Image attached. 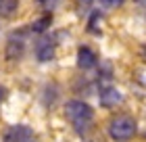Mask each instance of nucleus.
Returning a JSON list of instances; mask_svg holds the SVG:
<instances>
[{
  "instance_id": "nucleus-5",
  "label": "nucleus",
  "mask_w": 146,
  "mask_h": 142,
  "mask_svg": "<svg viewBox=\"0 0 146 142\" xmlns=\"http://www.w3.org/2000/svg\"><path fill=\"white\" fill-rule=\"evenodd\" d=\"M31 138V130L27 125H11L4 132L2 142H27Z\"/></svg>"
},
{
  "instance_id": "nucleus-3",
  "label": "nucleus",
  "mask_w": 146,
  "mask_h": 142,
  "mask_svg": "<svg viewBox=\"0 0 146 142\" xmlns=\"http://www.w3.org/2000/svg\"><path fill=\"white\" fill-rule=\"evenodd\" d=\"M6 59L9 61H17V59H21L23 57V52H25V36H23V31H13L9 40H6Z\"/></svg>"
},
{
  "instance_id": "nucleus-1",
  "label": "nucleus",
  "mask_w": 146,
  "mask_h": 142,
  "mask_svg": "<svg viewBox=\"0 0 146 142\" xmlns=\"http://www.w3.org/2000/svg\"><path fill=\"white\" fill-rule=\"evenodd\" d=\"M65 117L79 136H88L94 123V111L84 100H69L65 105Z\"/></svg>"
},
{
  "instance_id": "nucleus-14",
  "label": "nucleus",
  "mask_w": 146,
  "mask_h": 142,
  "mask_svg": "<svg viewBox=\"0 0 146 142\" xmlns=\"http://www.w3.org/2000/svg\"><path fill=\"white\" fill-rule=\"evenodd\" d=\"M142 50H144V52H142V57H144V59H146V46H144V48H142Z\"/></svg>"
},
{
  "instance_id": "nucleus-9",
  "label": "nucleus",
  "mask_w": 146,
  "mask_h": 142,
  "mask_svg": "<svg viewBox=\"0 0 146 142\" xmlns=\"http://www.w3.org/2000/svg\"><path fill=\"white\" fill-rule=\"evenodd\" d=\"M48 25H50V17L46 15V17H42V19H40V21H36L31 29H34L36 33H44L46 29H48Z\"/></svg>"
},
{
  "instance_id": "nucleus-11",
  "label": "nucleus",
  "mask_w": 146,
  "mask_h": 142,
  "mask_svg": "<svg viewBox=\"0 0 146 142\" xmlns=\"http://www.w3.org/2000/svg\"><path fill=\"white\" fill-rule=\"evenodd\" d=\"M42 2H44L46 9H54V6L58 4V0H42Z\"/></svg>"
},
{
  "instance_id": "nucleus-13",
  "label": "nucleus",
  "mask_w": 146,
  "mask_h": 142,
  "mask_svg": "<svg viewBox=\"0 0 146 142\" xmlns=\"http://www.w3.org/2000/svg\"><path fill=\"white\" fill-rule=\"evenodd\" d=\"M2 98H4V90L0 88V100H2Z\"/></svg>"
},
{
  "instance_id": "nucleus-12",
  "label": "nucleus",
  "mask_w": 146,
  "mask_h": 142,
  "mask_svg": "<svg viewBox=\"0 0 146 142\" xmlns=\"http://www.w3.org/2000/svg\"><path fill=\"white\" fill-rule=\"evenodd\" d=\"M136 2L140 4V6H146V0H136Z\"/></svg>"
},
{
  "instance_id": "nucleus-8",
  "label": "nucleus",
  "mask_w": 146,
  "mask_h": 142,
  "mask_svg": "<svg viewBox=\"0 0 146 142\" xmlns=\"http://www.w3.org/2000/svg\"><path fill=\"white\" fill-rule=\"evenodd\" d=\"M17 6H19V0H0V17L15 15Z\"/></svg>"
},
{
  "instance_id": "nucleus-7",
  "label": "nucleus",
  "mask_w": 146,
  "mask_h": 142,
  "mask_svg": "<svg viewBox=\"0 0 146 142\" xmlns=\"http://www.w3.org/2000/svg\"><path fill=\"white\" fill-rule=\"evenodd\" d=\"M38 61H42V63H46V61H50L52 57H54V40H50L48 36L40 40V44H38Z\"/></svg>"
},
{
  "instance_id": "nucleus-2",
  "label": "nucleus",
  "mask_w": 146,
  "mask_h": 142,
  "mask_svg": "<svg viewBox=\"0 0 146 142\" xmlns=\"http://www.w3.org/2000/svg\"><path fill=\"white\" fill-rule=\"evenodd\" d=\"M107 132L115 142H129L136 136L138 125H136V119L131 117V115H115V117L109 121Z\"/></svg>"
},
{
  "instance_id": "nucleus-10",
  "label": "nucleus",
  "mask_w": 146,
  "mask_h": 142,
  "mask_svg": "<svg viewBox=\"0 0 146 142\" xmlns=\"http://www.w3.org/2000/svg\"><path fill=\"white\" fill-rule=\"evenodd\" d=\"M96 2H100L104 9H117V6L123 4V0H96Z\"/></svg>"
},
{
  "instance_id": "nucleus-4",
  "label": "nucleus",
  "mask_w": 146,
  "mask_h": 142,
  "mask_svg": "<svg viewBox=\"0 0 146 142\" xmlns=\"http://www.w3.org/2000/svg\"><path fill=\"white\" fill-rule=\"evenodd\" d=\"M96 63H98L96 52L92 50L90 46H79V50H77V67L79 69H84V71L94 69Z\"/></svg>"
},
{
  "instance_id": "nucleus-6",
  "label": "nucleus",
  "mask_w": 146,
  "mask_h": 142,
  "mask_svg": "<svg viewBox=\"0 0 146 142\" xmlns=\"http://www.w3.org/2000/svg\"><path fill=\"white\" fill-rule=\"evenodd\" d=\"M98 98H100V105L107 107V109H113V107H117L123 100L121 92H119L117 88H113V86H104L100 90V94H98Z\"/></svg>"
}]
</instances>
